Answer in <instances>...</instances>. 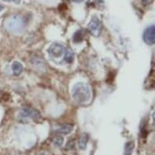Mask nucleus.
<instances>
[{
	"label": "nucleus",
	"mask_w": 155,
	"mask_h": 155,
	"mask_svg": "<svg viewBox=\"0 0 155 155\" xmlns=\"http://www.w3.org/2000/svg\"><path fill=\"white\" fill-rule=\"evenodd\" d=\"M71 95L73 99L77 103H85L91 97V91L89 85L83 82H79L74 84L71 89Z\"/></svg>",
	"instance_id": "1"
},
{
	"label": "nucleus",
	"mask_w": 155,
	"mask_h": 155,
	"mask_svg": "<svg viewBox=\"0 0 155 155\" xmlns=\"http://www.w3.org/2000/svg\"><path fill=\"white\" fill-rule=\"evenodd\" d=\"M25 27V22L17 15H12L6 22V28L8 31L13 33H19L22 32Z\"/></svg>",
	"instance_id": "2"
},
{
	"label": "nucleus",
	"mask_w": 155,
	"mask_h": 155,
	"mask_svg": "<svg viewBox=\"0 0 155 155\" xmlns=\"http://www.w3.org/2000/svg\"><path fill=\"white\" fill-rule=\"evenodd\" d=\"M102 23L99 21V19L97 17L93 18L88 25V29H89V33L94 37H98L100 35V33L102 32Z\"/></svg>",
	"instance_id": "3"
},
{
	"label": "nucleus",
	"mask_w": 155,
	"mask_h": 155,
	"mask_svg": "<svg viewBox=\"0 0 155 155\" xmlns=\"http://www.w3.org/2000/svg\"><path fill=\"white\" fill-rule=\"evenodd\" d=\"M143 40L148 45H153L155 41V27L151 25L148 27L143 33Z\"/></svg>",
	"instance_id": "4"
},
{
	"label": "nucleus",
	"mask_w": 155,
	"mask_h": 155,
	"mask_svg": "<svg viewBox=\"0 0 155 155\" xmlns=\"http://www.w3.org/2000/svg\"><path fill=\"white\" fill-rule=\"evenodd\" d=\"M21 118H31L33 120H38L40 119L41 114L35 109L30 108V107H25L21 110Z\"/></svg>",
	"instance_id": "5"
},
{
	"label": "nucleus",
	"mask_w": 155,
	"mask_h": 155,
	"mask_svg": "<svg viewBox=\"0 0 155 155\" xmlns=\"http://www.w3.org/2000/svg\"><path fill=\"white\" fill-rule=\"evenodd\" d=\"M64 46L62 44L57 43V42H54L50 46L49 48V53L52 57H54V58H59V57H61L64 53Z\"/></svg>",
	"instance_id": "6"
},
{
	"label": "nucleus",
	"mask_w": 155,
	"mask_h": 155,
	"mask_svg": "<svg viewBox=\"0 0 155 155\" xmlns=\"http://www.w3.org/2000/svg\"><path fill=\"white\" fill-rule=\"evenodd\" d=\"M12 69L13 74L15 76H19L21 75V72L23 71V65L20 63V62L15 61L12 65Z\"/></svg>",
	"instance_id": "7"
},
{
	"label": "nucleus",
	"mask_w": 155,
	"mask_h": 155,
	"mask_svg": "<svg viewBox=\"0 0 155 155\" xmlns=\"http://www.w3.org/2000/svg\"><path fill=\"white\" fill-rule=\"evenodd\" d=\"M72 129H73V126H72V125L64 124L60 125L59 127V128L57 129V131L59 132H60V133H62V134L67 135L72 132Z\"/></svg>",
	"instance_id": "8"
},
{
	"label": "nucleus",
	"mask_w": 155,
	"mask_h": 155,
	"mask_svg": "<svg viewBox=\"0 0 155 155\" xmlns=\"http://www.w3.org/2000/svg\"><path fill=\"white\" fill-rule=\"evenodd\" d=\"M64 60L68 64L73 63L74 53L73 51H71V49L68 48L66 49V51H64Z\"/></svg>",
	"instance_id": "9"
},
{
	"label": "nucleus",
	"mask_w": 155,
	"mask_h": 155,
	"mask_svg": "<svg viewBox=\"0 0 155 155\" xmlns=\"http://www.w3.org/2000/svg\"><path fill=\"white\" fill-rule=\"evenodd\" d=\"M88 140H89V136L86 133H83V134L81 136L79 140V148L81 150H84L85 148H86L87 142H88Z\"/></svg>",
	"instance_id": "10"
},
{
	"label": "nucleus",
	"mask_w": 155,
	"mask_h": 155,
	"mask_svg": "<svg viewBox=\"0 0 155 155\" xmlns=\"http://www.w3.org/2000/svg\"><path fill=\"white\" fill-rule=\"evenodd\" d=\"M84 34L82 30L76 31L73 35V41L74 42H81L84 40Z\"/></svg>",
	"instance_id": "11"
},
{
	"label": "nucleus",
	"mask_w": 155,
	"mask_h": 155,
	"mask_svg": "<svg viewBox=\"0 0 155 155\" xmlns=\"http://www.w3.org/2000/svg\"><path fill=\"white\" fill-rule=\"evenodd\" d=\"M134 149V143L133 141H130L127 142L125 145L124 149V153L125 155H130L132 153V150Z\"/></svg>",
	"instance_id": "12"
},
{
	"label": "nucleus",
	"mask_w": 155,
	"mask_h": 155,
	"mask_svg": "<svg viewBox=\"0 0 155 155\" xmlns=\"http://www.w3.org/2000/svg\"><path fill=\"white\" fill-rule=\"evenodd\" d=\"M53 143L54 145L57 146V147H60L62 145H63V143H64V138L62 137H55L53 139Z\"/></svg>",
	"instance_id": "13"
},
{
	"label": "nucleus",
	"mask_w": 155,
	"mask_h": 155,
	"mask_svg": "<svg viewBox=\"0 0 155 155\" xmlns=\"http://www.w3.org/2000/svg\"><path fill=\"white\" fill-rule=\"evenodd\" d=\"M153 0H142V3L144 5H149L150 3H152Z\"/></svg>",
	"instance_id": "14"
},
{
	"label": "nucleus",
	"mask_w": 155,
	"mask_h": 155,
	"mask_svg": "<svg viewBox=\"0 0 155 155\" xmlns=\"http://www.w3.org/2000/svg\"><path fill=\"white\" fill-rule=\"evenodd\" d=\"M4 1H7V2H14L15 0H4Z\"/></svg>",
	"instance_id": "15"
},
{
	"label": "nucleus",
	"mask_w": 155,
	"mask_h": 155,
	"mask_svg": "<svg viewBox=\"0 0 155 155\" xmlns=\"http://www.w3.org/2000/svg\"><path fill=\"white\" fill-rule=\"evenodd\" d=\"M3 6H2V5H0V12H1V11H2V10H3Z\"/></svg>",
	"instance_id": "16"
}]
</instances>
